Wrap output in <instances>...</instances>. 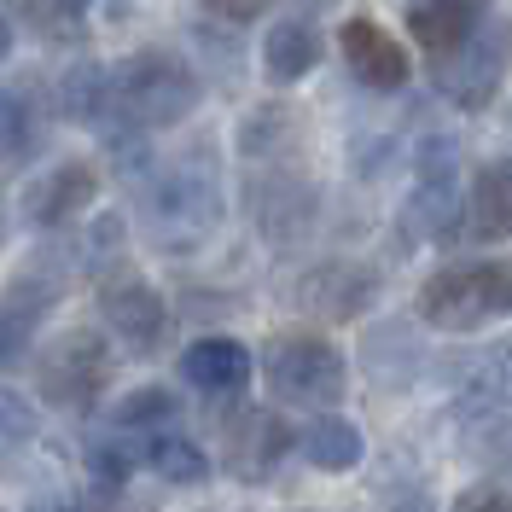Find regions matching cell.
<instances>
[{"label": "cell", "instance_id": "32", "mask_svg": "<svg viewBox=\"0 0 512 512\" xmlns=\"http://www.w3.org/2000/svg\"><path fill=\"white\" fill-rule=\"evenodd\" d=\"M6 6H24V0H0V12H6Z\"/></svg>", "mask_w": 512, "mask_h": 512}, {"label": "cell", "instance_id": "5", "mask_svg": "<svg viewBox=\"0 0 512 512\" xmlns=\"http://www.w3.org/2000/svg\"><path fill=\"white\" fill-rule=\"evenodd\" d=\"M111 379V344L105 332H59L41 361H35V384L53 408H88Z\"/></svg>", "mask_w": 512, "mask_h": 512}, {"label": "cell", "instance_id": "13", "mask_svg": "<svg viewBox=\"0 0 512 512\" xmlns=\"http://www.w3.org/2000/svg\"><path fill=\"white\" fill-rule=\"evenodd\" d=\"M99 309H105V326L123 338L128 350H152L163 338V320H169L158 286H146V280H111L99 291Z\"/></svg>", "mask_w": 512, "mask_h": 512}, {"label": "cell", "instance_id": "17", "mask_svg": "<svg viewBox=\"0 0 512 512\" xmlns=\"http://www.w3.org/2000/svg\"><path fill=\"white\" fill-rule=\"evenodd\" d=\"M408 30L437 59L478 30V0H408Z\"/></svg>", "mask_w": 512, "mask_h": 512}, {"label": "cell", "instance_id": "7", "mask_svg": "<svg viewBox=\"0 0 512 512\" xmlns=\"http://www.w3.org/2000/svg\"><path fill=\"white\" fill-rule=\"evenodd\" d=\"M320 216V192L297 175V169H280L274 163V175H262L251 187V222L268 233V239H280V245H297Z\"/></svg>", "mask_w": 512, "mask_h": 512}, {"label": "cell", "instance_id": "6", "mask_svg": "<svg viewBox=\"0 0 512 512\" xmlns=\"http://www.w3.org/2000/svg\"><path fill=\"white\" fill-rule=\"evenodd\" d=\"M501 76H507V53H501V35L478 30L466 35L460 47H448L431 59V82H437V94L448 105H460V111H483L489 99L501 94Z\"/></svg>", "mask_w": 512, "mask_h": 512}, {"label": "cell", "instance_id": "23", "mask_svg": "<svg viewBox=\"0 0 512 512\" xmlns=\"http://www.w3.org/2000/svg\"><path fill=\"white\" fill-rule=\"evenodd\" d=\"M175 414H181V408H175V396L152 384V390L123 396V402H117V414H111V425H117L123 437H140V431L152 437V431H163V425H175Z\"/></svg>", "mask_w": 512, "mask_h": 512}, {"label": "cell", "instance_id": "24", "mask_svg": "<svg viewBox=\"0 0 512 512\" xmlns=\"http://www.w3.org/2000/svg\"><path fill=\"white\" fill-rule=\"evenodd\" d=\"M24 12L41 35H59V41L88 30V0H24Z\"/></svg>", "mask_w": 512, "mask_h": 512}, {"label": "cell", "instance_id": "16", "mask_svg": "<svg viewBox=\"0 0 512 512\" xmlns=\"http://www.w3.org/2000/svg\"><path fill=\"white\" fill-rule=\"evenodd\" d=\"M59 303V291L35 286V280H12V286L0 291V373L18 361V355H30L35 332H41V320H47V309Z\"/></svg>", "mask_w": 512, "mask_h": 512}, {"label": "cell", "instance_id": "28", "mask_svg": "<svg viewBox=\"0 0 512 512\" xmlns=\"http://www.w3.org/2000/svg\"><path fill=\"white\" fill-rule=\"evenodd\" d=\"M204 6H210L216 18H233V24H245V18H256L268 0H204Z\"/></svg>", "mask_w": 512, "mask_h": 512}, {"label": "cell", "instance_id": "10", "mask_svg": "<svg viewBox=\"0 0 512 512\" xmlns=\"http://www.w3.org/2000/svg\"><path fill=\"white\" fill-rule=\"evenodd\" d=\"M99 192V169L82 158L70 163H53L30 192H24V222L30 227H64L70 216H82L88 204H94Z\"/></svg>", "mask_w": 512, "mask_h": 512}, {"label": "cell", "instance_id": "1", "mask_svg": "<svg viewBox=\"0 0 512 512\" xmlns=\"http://www.w3.org/2000/svg\"><path fill=\"white\" fill-rule=\"evenodd\" d=\"M198 70H192L181 53H163V47H146L111 70V111L123 117L128 128H175L181 117L198 111Z\"/></svg>", "mask_w": 512, "mask_h": 512}, {"label": "cell", "instance_id": "9", "mask_svg": "<svg viewBox=\"0 0 512 512\" xmlns=\"http://www.w3.org/2000/svg\"><path fill=\"white\" fill-rule=\"evenodd\" d=\"M222 448H227V472L233 478L262 483L280 466V454L291 448V431H286V419L262 414V408H245V414H233L222 425Z\"/></svg>", "mask_w": 512, "mask_h": 512}, {"label": "cell", "instance_id": "8", "mask_svg": "<svg viewBox=\"0 0 512 512\" xmlns=\"http://www.w3.org/2000/svg\"><path fill=\"white\" fill-rule=\"evenodd\" d=\"M338 53H344V64L355 70V82H367L373 94H396L402 82H408V53L390 41V30L384 24H373V18H344L338 24Z\"/></svg>", "mask_w": 512, "mask_h": 512}, {"label": "cell", "instance_id": "2", "mask_svg": "<svg viewBox=\"0 0 512 512\" xmlns=\"http://www.w3.org/2000/svg\"><path fill=\"white\" fill-rule=\"evenodd\" d=\"M414 309L437 332H472V326H489V320H507L512 315V262H501V256L448 262V268H437L419 286Z\"/></svg>", "mask_w": 512, "mask_h": 512}, {"label": "cell", "instance_id": "22", "mask_svg": "<svg viewBox=\"0 0 512 512\" xmlns=\"http://www.w3.org/2000/svg\"><path fill=\"white\" fill-rule=\"evenodd\" d=\"M64 111L76 117V123H99L105 111H111V70L99 59H82L70 64V76H64Z\"/></svg>", "mask_w": 512, "mask_h": 512}, {"label": "cell", "instance_id": "11", "mask_svg": "<svg viewBox=\"0 0 512 512\" xmlns=\"http://www.w3.org/2000/svg\"><path fill=\"white\" fill-rule=\"evenodd\" d=\"M454 419L460 425H478V431L512 419V344L478 355V367L454 390Z\"/></svg>", "mask_w": 512, "mask_h": 512}, {"label": "cell", "instance_id": "18", "mask_svg": "<svg viewBox=\"0 0 512 512\" xmlns=\"http://www.w3.org/2000/svg\"><path fill=\"white\" fill-rule=\"evenodd\" d=\"M466 216L483 239H512V158H495L478 169L466 192Z\"/></svg>", "mask_w": 512, "mask_h": 512}, {"label": "cell", "instance_id": "21", "mask_svg": "<svg viewBox=\"0 0 512 512\" xmlns=\"http://www.w3.org/2000/svg\"><path fill=\"white\" fill-rule=\"evenodd\" d=\"M146 460H152V472L169 483H187V489H198V483L210 478V454L192 443L181 425H163V431H152L146 437Z\"/></svg>", "mask_w": 512, "mask_h": 512}, {"label": "cell", "instance_id": "30", "mask_svg": "<svg viewBox=\"0 0 512 512\" xmlns=\"http://www.w3.org/2000/svg\"><path fill=\"white\" fill-rule=\"evenodd\" d=\"M12 53V24H6V12H0V59Z\"/></svg>", "mask_w": 512, "mask_h": 512}, {"label": "cell", "instance_id": "26", "mask_svg": "<svg viewBox=\"0 0 512 512\" xmlns=\"http://www.w3.org/2000/svg\"><path fill=\"white\" fill-rule=\"evenodd\" d=\"M88 472H94L99 489H123V478L134 472V448H123L117 437H99L88 448Z\"/></svg>", "mask_w": 512, "mask_h": 512}, {"label": "cell", "instance_id": "4", "mask_svg": "<svg viewBox=\"0 0 512 512\" xmlns=\"http://www.w3.org/2000/svg\"><path fill=\"white\" fill-rule=\"evenodd\" d=\"M262 373H268V390L291 402V408H338L344 390H350V361L332 338L320 332H286L262 350Z\"/></svg>", "mask_w": 512, "mask_h": 512}, {"label": "cell", "instance_id": "31", "mask_svg": "<svg viewBox=\"0 0 512 512\" xmlns=\"http://www.w3.org/2000/svg\"><path fill=\"white\" fill-rule=\"evenodd\" d=\"M402 512H431V501H425V495H414V507H402Z\"/></svg>", "mask_w": 512, "mask_h": 512}, {"label": "cell", "instance_id": "12", "mask_svg": "<svg viewBox=\"0 0 512 512\" xmlns=\"http://www.w3.org/2000/svg\"><path fill=\"white\" fill-rule=\"evenodd\" d=\"M373 268H361V262H320L303 274V286H297V303L320 320H355L367 303H373Z\"/></svg>", "mask_w": 512, "mask_h": 512}, {"label": "cell", "instance_id": "25", "mask_svg": "<svg viewBox=\"0 0 512 512\" xmlns=\"http://www.w3.org/2000/svg\"><path fill=\"white\" fill-rule=\"evenodd\" d=\"M24 152H30V105L12 88H0V169H12Z\"/></svg>", "mask_w": 512, "mask_h": 512}, {"label": "cell", "instance_id": "19", "mask_svg": "<svg viewBox=\"0 0 512 512\" xmlns=\"http://www.w3.org/2000/svg\"><path fill=\"white\" fill-rule=\"evenodd\" d=\"M320 64V35L309 24H297V18H280L268 41H262V70H268V82H303L309 70Z\"/></svg>", "mask_w": 512, "mask_h": 512}, {"label": "cell", "instance_id": "14", "mask_svg": "<svg viewBox=\"0 0 512 512\" xmlns=\"http://www.w3.org/2000/svg\"><path fill=\"white\" fill-rule=\"evenodd\" d=\"M460 216H466V204H460V181L448 175L443 163H431V169L419 175L414 198L402 204V227L414 233L419 245H431V239H448V233L460 227Z\"/></svg>", "mask_w": 512, "mask_h": 512}, {"label": "cell", "instance_id": "3", "mask_svg": "<svg viewBox=\"0 0 512 512\" xmlns=\"http://www.w3.org/2000/svg\"><path fill=\"white\" fill-rule=\"evenodd\" d=\"M146 222L158 227L163 245H198L210 227L222 222V175L210 152L169 163L146 181Z\"/></svg>", "mask_w": 512, "mask_h": 512}, {"label": "cell", "instance_id": "27", "mask_svg": "<svg viewBox=\"0 0 512 512\" xmlns=\"http://www.w3.org/2000/svg\"><path fill=\"white\" fill-rule=\"evenodd\" d=\"M454 512H512V489L507 483H472V489H460Z\"/></svg>", "mask_w": 512, "mask_h": 512}, {"label": "cell", "instance_id": "15", "mask_svg": "<svg viewBox=\"0 0 512 512\" xmlns=\"http://www.w3.org/2000/svg\"><path fill=\"white\" fill-rule=\"evenodd\" d=\"M181 379L204 396H239L251 379V350L239 338H198L181 355Z\"/></svg>", "mask_w": 512, "mask_h": 512}, {"label": "cell", "instance_id": "29", "mask_svg": "<svg viewBox=\"0 0 512 512\" xmlns=\"http://www.w3.org/2000/svg\"><path fill=\"white\" fill-rule=\"evenodd\" d=\"M76 512H140V507H128V501H117V489H99V495H88Z\"/></svg>", "mask_w": 512, "mask_h": 512}, {"label": "cell", "instance_id": "20", "mask_svg": "<svg viewBox=\"0 0 512 512\" xmlns=\"http://www.w3.org/2000/svg\"><path fill=\"white\" fill-rule=\"evenodd\" d=\"M303 454L320 472H350V466H361V431L344 414L326 408V414H315L303 425Z\"/></svg>", "mask_w": 512, "mask_h": 512}]
</instances>
